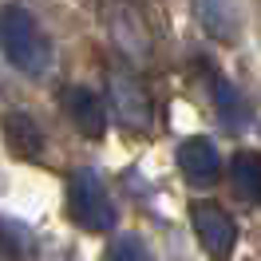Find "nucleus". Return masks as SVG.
Here are the masks:
<instances>
[{
    "mask_svg": "<svg viewBox=\"0 0 261 261\" xmlns=\"http://www.w3.org/2000/svg\"><path fill=\"white\" fill-rule=\"evenodd\" d=\"M0 51L12 67L24 75H44L51 67V44L36 16L20 4H4L0 8Z\"/></svg>",
    "mask_w": 261,
    "mask_h": 261,
    "instance_id": "f257e3e1",
    "label": "nucleus"
},
{
    "mask_svg": "<svg viewBox=\"0 0 261 261\" xmlns=\"http://www.w3.org/2000/svg\"><path fill=\"white\" fill-rule=\"evenodd\" d=\"M67 214L91 233H107L115 226L111 194H107V186L95 170H75L67 178Z\"/></svg>",
    "mask_w": 261,
    "mask_h": 261,
    "instance_id": "f03ea898",
    "label": "nucleus"
},
{
    "mask_svg": "<svg viewBox=\"0 0 261 261\" xmlns=\"http://www.w3.org/2000/svg\"><path fill=\"white\" fill-rule=\"evenodd\" d=\"M107 95H111V107L119 115V123L130 130H147L154 123V107H150L147 87L135 80L130 71H111L107 75Z\"/></svg>",
    "mask_w": 261,
    "mask_h": 261,
    "instance_id": "7ed1b4c3",
    "label": "nucleus"
},
{
    "mask_svg": "<svg viewBox=\"0 0 261 261\" xmlns=\"http://www.w3.org/2000/svg\"><path fill=\"white\" fill-rule=\"evenodd\" d=\"M190 222H194L198 242L206 245L210 257L222 261V257L233 253V245H238V226H233V218H229L222 206H214V202H190Z\"/></svg>",
    "mask_w": 261,
    "mask_h": 261,
    "instance_id": "20e7f679",
    "label": "nucleus"
},
{
    "mask_svg": "<svg viewBox=\"0 0 261 261\" xmlns=\"http://www.w3.org/2000/svg\"><path fill=\"white\" fill-rule=\"evenodd\" d=\"M107 28H111V36H115V44H119L123 56H130L135 64L150 60V32H147V24H143L135 4L111 0L107 4Z\"/></svg>",
    "mask_w": 261,
    "mask_h": 261,
    "instance_id": "39448f33",
    "label": "nucleus"
},
{
    "mask_svg": "<svg viewBox=\"0 0 261 261\" xmlns=\"http://www.w3.org/2000/svg\"><path fill=\"white\" fill-rule=\"evenodd\" d=\"M64 111L71 115V123L80 127V135L99 139L107 130V115H103V99L87 87H67L64 91Z\"/></svg>",
    "mask_w": 261,
    "mask_h": 261,
    "instance_id": "423d86ee",
    "label": "nucleus"
},
{
    "mask_svg": "<svg viewBox=\"0 0 261 261\" xmlns=\"http://www.w3.org/2000/svg\"><path fill=\"white\" fill-rule=\"evenodd\" d=\"M178 170L190 182H214L218 170H222V159H218V147L210 139H186L178 147Z\"/></svg>",
    "mask_w": 261,
    "mask_h": 261,
    "instance_id": "0eeeda50",
    "label": "nucleus"
},
{
    "mask_svg": "<svg viewBox=\"0 0 261 261\" xmlns=\"http://www.w3.org/2000/svg\"><path fill=\"white\" fill-rule=\"evenodd\" d=\"M4 139H8L12 154H20V159H40L44 154V130L28 111H12L4 119Z\"/></svg>",
    "mask_w": 261,
    "mask_h": 261,
    "instance_id": "6e6552de",
    "label": "nucleus"
},
{
    "mask_svg": "<svg viewBox=\"0 0 261 261\" xmlns=\"http://www.w3.org/2000/svg\"><path fill=\"white\" fill-rule=\"evenodd\" d=\"M194 12L214 40H222V44L238 40V8H233V0H194Z\"/></svg>",
    "mask_w": 261,
    "mask_h": 261,
    "instance_id": "1a4fd4ad",
    "label": "nucleus"
},
{
    "mask_svg": "<svg viewBox=\"0 0 261 261\" xmlns=\"http://www.w3.org/2000/svg\"><path fill=\"white\" fill-rule=\"evenodd\" d=\"M214 107L226 130H245L249 127V103L242 99V91L226 80H214Z\"/></svg>",
    "mask_w": 261,
    "mask_h": 261,
    "instance_id": "9d476101",
    "label": "nucleus"
},
{
    "mask_svg": "<svg viewBox=\"0 0 261 261\" xmlns=\"http://www.w3.org/2000/svg\"><path fill=\"white\" fill-rule=\"evenodd\" d=\"M233 186L249 202H261V159L257 154H238L233 159Z\"/></svg>",
    "mask_w": 261,
    "mask_h": 261,
    "instance_id": "9b49d317",
    "label": "nucleus"
},
{
    "mask_svg": "<svg viewBox=\"0 0 261 261\" xmlns=\"http://www.w3.org/2000/svg\"><path fill=\"white\" fill-rule=\"evenodd\" d=\"M107 261H147V245L139 242V238H119L111 245Z\"/></svg>",
    "mask_w": 261,
    "mask_h": 261,
    "instance_id": "f8f14e48",
    "label": "nucleus"
}]
</instances>
